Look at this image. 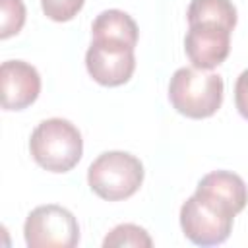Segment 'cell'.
I'll list each match as a JSON object with an SVG mask.
<instances>
[{
	"instance_id": "7a4b0ae2",
	"label": "cell",
	"mask_w": 248,
	"mask_h": 248,
	"mask_svg": "<svg viewBox=\"0 0 248 248\" xmlns=\"http://www.w3.org/2000/svg\"><path fill=\"white\" fill-rule=\"evenodd\" d=\"M29 151L35 163L45 170L68 172L81 159V132L66 118H46L31 132Z\"/></svg>"
},
{
	"instance_id": "5b68a950",
	"label": "cell",
	"mask_w": 248,
	"mask_h": 248,
	"mask_svg": "<svg viewBox=\"0 0 248 248\" xmlns=\"http://www.w3.org/2000/svg\"><path fill=\"white\" fill-rule=\"evenodd\" d=\"M23 236L29 248H74L79 242V225L66 207L46 203L27 215Z\"/></svg>"
},
{
	"instance_id": "5bb4252c",
	"label": "cell",
	"mask_w": 248,
	"mask_h": 248,
	"mask_svg": "<svg viewBox=\"0 0 248 248\" xmlns=\"http://www.w3.org/2000/svg\"><path fill=\"white\" fill-rule=\"evenodd\" d=\"M234 105L238 112L248 120V68L240 72L234 83Z\"/></svg>"
},
{
	"instance_id": "30bf717a",
	"label": "cell",
	"mask_w": 248,
	"mask_h": 248,
	"mask_svg": "<svg viewBox=\"0 0 248 248\" xmlns=\"http://www.w3.org/2000/svg\"><path fill=\"white\" fill-rule=\"evenodd\" d=\"M186 17H188V21L213 19V21L227 23L234 29V25H236V8L231 0H190Z\"/></svg>"
},
{
	"instance_id": "8fae6325",
	"label": "cell",
	"mask_w": 248,
	"mask_h": 248,
	"mask_svg": "<svg viewBox=\"0 0 248 248\" xmlns=\"http://www.w3.org/2000/svg\"><path fill=\"white\" fill-rule=\"evenodd\" d=\"M105 248H122V246H134V248H149L153 246V240L149 232L134 223H122L114 227L103 240Z\"/></svg>"
},
{
	"instance_id": "7c38bea8",
	"label": "cell",
	"mask_w": 248,
	"mask_h": 248,
	"mask_svg": "<svg viewBox=\"0 0 248 248\" xmlns=\"http://www.w3.org/2000/svg\"><path fill=\"white\" fill-rule=\"evenodd\" d=\"M25 23L23 0H0V37L8 39L17 35Z\"/></svg>"
},
{
	"instance_id": "8992f818",
	"label": "cell",
	"mask_w": 248,
	"mask_h": 248,
	"mask_svg": "<svg viewBox=\"0 0 248 248\" xmlns=\"http://www.w3.org/2000/svg\"><path fill=\"white\" fill-rule=\"evenodd\" d=\"M134 45L112 39V37H93L85 52V68L89 76L107 87H116L126 83L136 70Z\"/></svg>"
},
{
	"instance_id": "3957f363",
	"label": "cell",
	"mask_w": 248,
	"mask_h": 248,
	"mask_svg": "<svg viewBox=\"0 0 248 248\" xmlns=\"http://www.w3.org/2000/svg\"><path fill=\"white\" fill-rule=\"evenodd\" d=\"M223 78L198 68H178L169 81V101L188 118L213 116L223 103Z\"/></svg>"
},
{
	"instance_id": "4fadbf2b",
	"label": "cell",
	"mask_w": 248,
	"mask_h": 248,
	"mask_svg": "<svg viewBox=\"0 0 248 248\" xmlns=\"http://www.w3.org/2000/svg\"><path fill=\"white\" fill-rule=\"evenodd\" d=\"M85 0H41L43 14L52 21H70L83 8Z\"/></svg>"
},
{
	"instance_id": "52a82bcc",
	"label": "cell",
	"mask_w": 248,
	"mask_h": 248,
	"mask_svg": "<svg viewBox=\"0 0 248 248\" xmlns=\"http://www.w3.org/2000/svg\"><path fill=\"white\" fill-rule=\"evenodd\" d=\"M184 50L192 66L198 70H213L225 62L231 50L232 27L213 19L188 21Z\"/></svg>"
},
{
	"instance_id": "6da1fadb",
	"label": "cell",
	"mask_w": 248,
	"mask_h": 248,
	"mask_svg": "<svg viewBox=\"0 0 248 248\" xmlns=\"http://www.w3.org/2000/svg\"><path fill=\"white\" fill-rule=\"evenodd\" d=\"M248 203L244 180L231 170H211L180 207L184 236L198 246H215L229 238L234 217Z\"/></svg>"
},
{
	"instance_id": "277c9868",
	"label": "cell",
	"mask_w": 248,
	"mask_h": 248,
	"mask_svg": "<svg viewBox=\"0 0 248 248\" xmlns=\"http://www.w3.org/2000/svg\"><path fill=\"white\" fill-rule=\"evenodd\" d=\"M141 161L128 151H105L87 169L89 188L107 202L134 196L143 182Z\"/></svg>"
},
{
	"instance_id": "9c48e42d",
	"label": "cell",
	"mask_w": 248,
	"mask_h": 248,
	"mask_svg": "<svg viewBox=\"0 0 248 248\" xmlns=\"http://www.w3.org/2000/svg\"><path fill=\"white\" fill-rule=\"evenodd\" d=\"M138 35H140V29L132 19V16L116 8L101 12L91 23V37H112L136 46Z\"/></svg>"
},
{
	"instance_id": "ba28073f",
	"label": "cell",
	"mask_w": 248,
	"mask_h": 248,
	"mask_svg": "<svg viewBox=\"0 0 248 248\" xmlns=\"http://www.w3.org/2000/svg\"><path fill=\"white\" fill-rule=\"evenodd\" d=\"M2 108L23 110L33 105L41 93V76L25 60H6L0 66Z\"/></svg>"
}]
</instances>
